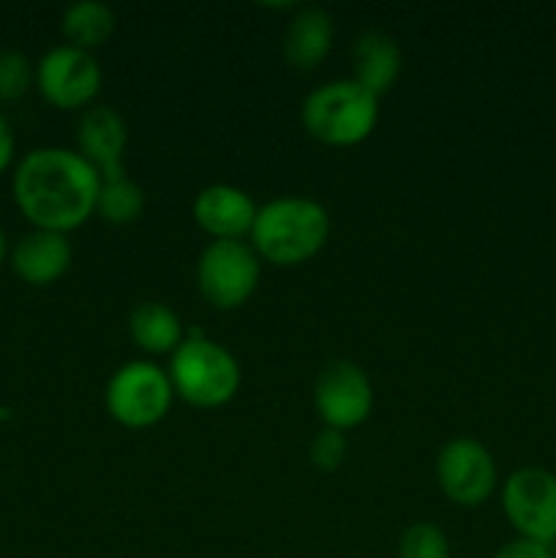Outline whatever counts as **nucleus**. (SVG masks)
I'll return each mask as SVG.
<instances>
[{
    "label": "nucleus",
    "mask_w": 556,
    "mask_h": 558,
    "mask_svg": "<svg viewBox=\"0 0 556 558\" xmlns=\"http://www.w3.org/2000/svg\"><path fill=\"white\" fill-rule=\"evenodd\" d=\"M101 178L76 150L38 147L14 174V199L27 221L47 232H71L96 213Z\"/></svg>",
    "instance_id": "1"
},
{
    "label": "nucleus",
    "mask_w": 556,
    "mask_h": 558,
    "mask_svg": "<svg viewBox=\"0 0 556 558\" xmlns=\"http://www.w3.org/2000/svg\"><path fill=\"white\" fill-rule=\"evenodd\" d=\"M305 131L330 147H352L368 140L379 120V98L354 80H333L305 96L300 109Z\"/></svg>",
    "instance_id": "3"
},
{
    "label": "nucleus",
    "mask_w": 556,
    "mask_h": 558,
    "mask_svg": "<svg viewBox=\"0 0 556 558\" xmlns=\"http://www.w3.org/2000/svg\"><path fill=\"white\" fill-rule=\"evenodd\" d=\"M169 381L191 407L218 409L238 392L240 365L227 347L194 332L169 357Z\"/></svg>",
    "instance_id": "4"
},
{
    "label": "nucleus",
    "mask_w": 556,
    "mask_h": 558,
    "mask_svg": "<svg viewBox=\"0 0 556 558\" xmlns=\"http://www.w3.org/2000/svg\"><path fill=\"white\" fill-rule=\"evenodd\" d=\"M131 341L147 354H172L183 343V325L164 303H140L129 316Z\"/></svg>",
    "instance_id": "16"
},
{
    "label": "nucleus",
    "mask_w": 556,
    "mask_h": 558,
    "mask_svg": "<svg viewBox=\"0 0 556 558\" xmlns=\"http://www.w3.org/2000/svg\"><path fill=\"white\" fill-rule=\"evenodd\" d=\"M333 16L319 5H300L283 33V58L292 69L311 71L327 58L333 47Z\"/></svg>",
    "instance_id": "14"
},
{
    "label": "nucleus",
    "mask_w": 556,
    "mask_h": 558,
    "mask_svg": "<svg viewBox=\"0 0 556 558\" xmlns=\"http://www.w3.org/2000/svg\"><path fill=\"white\" fill-rule=\"evenodd\" d=\"M491 558H556L554 545L537 543V539H527V537H516L510 543L501 545Z\"/></svg>",
    "instance_id": "22"
},
{
    "label": "nucleus",
    "mask_w": 556,
    "mask_h": 558,
    "mask_svg": "<svg viewBox=\"0 0 556 558\" xmlns=\"http://www.w3.org/2000/svg\"><path fill=\"white\" fill-rule=\"evenodd\" d=\"M398 558H450V539L436 523H412L398 539Z\"/></svg>",
    "instance_id": "19"
},
{
    "label": "nucleus",
    "mask_w": 556,
    "mask_h": 558,
    "mask_svg": "<svg viewBox=\"0 0 556 558\" xmlns=\"http://www.w3.org/2000/svg\"><path fill=\"white\" fill-rule=\"evenodd\" d=\"M36 71L33 63L16 49H5L0 52V98L3 101H16L31 90Z\"/></svg>",
    "instance_id": "20"
},
{
    "label": "nucleus",
    "mask_w": 556,
    "mask_h": 558,
    "mask_svg": "<svg viewBox=\"0 0 556 558\" xmlns=\"http://www.w3.org/2000/svg\"><path fill=\"white\" fill-rule=\"evenodd\" d=\"M36 82L41 96L52 107L80 109L98 96L101 65L93 58V52L60 44L41 58L36 69Z\"/></svg>",
    "instance_id": "10"
},
{
    "label": "nucleus",
    "mask_w": 556,
    "mask_h": 558,
    "mask_svg": "<svg viewBox=\"0 0 556 558\" xmlns=\"http://www.w3.org/2000/svg\"><path fill=\"white\" fill-rule=\"evenodd\" d=\"M259 207L238 185L213 183L194 199V221L213 240H243L251 234Z\"/></svg>",
    "instance_id": "12"
},
{
    "label": "nucleus",
    "mask_w": 556,
    "mask_h": 558,
    "mask_svg": "<svg viewBox=\"0 0 556 558\" xmlns=\"http://www.w3.org/2000/svg\"><path fill=\"white\" fill-rule=\"evenodd\" d=\"M145 191L140 183L123 174V178L114 180H101V191H98L96 213L107 223L114 227H125V223L140 221L142 213H145Z\"/></svg>",
    "instance_id": "18"
},
{
    "label": "nucleus",
    "mask_w": 556,
    "mask_h": 558,
    "mask_svg": "<svg viewBox=\"0 0 556 558\" xmlns=\"http://www.w3.org/2000/svg\"><path fill=\"white\" fill-rule=\"evenodd\" d=\"M371 407H374V387L360 365L336 360L319 371L314 385V409L325 428L347 434L368 420Z\"/></svg>",
    "instance_id": "9"
},
{
    "label": "nucleus",
    "mask_w": 556,
    "mask_h": 558,
    "mask_svg": "<svg viewBox=\"0 0 556 558\" xmlns=\"http://www.w3.org/2000/svg\"><path fill=\"white\" fill-rule=\"evenodd\" d=\"M401 47L385 31L360 33L352 47V80L376 98H382L396 85L398 74H401Z\"/></svg>",
    "instance_id": "15"
},
{
    "label": "nucleus",
    "mask_w": 556,
    "mask_h": 558,
    "mask_svg": "<svg viewBox=\"0 0 556 558\" xmlns=\"http://www.w3.org/2000/svg\"><path fill=\"white\" fill-rule=\"evenodd\" d=\"M501 510L518 537L556 543V474L543 466L516 469L501 485Z\"/></svg>",
    "instance_id": "7"
},
{
    "label": "nucleus",
    "mask_w": 556,
    "mask_h": 558,
    "mask_svg": "<svg viewBox=\"0 0 556 558\" xmlns=\"http://www.w3.org/2000/svg\"><path fill=\"white\" fill-rule=\"evenodd\" d=\"M71 265V243L65 234L47 232V229H36V232L25 234L20 243L11 251V267L16 276L33 287H49L58 278L65 276Z\"/></svg>",
    "instance_id": "13"
},
{
    "label": "nucleus",
    "mask_w": 556,
    "mask_h": 558,
    "mask_svg": "<svg viewBox=\"0 0 556 558\" xmlns=\"http://www.w3.org/2000/svg\"><path fill=\"white\" fill-rule=\"evenodd\" d=\"M172 381L164 368L147 360H131L120 365L109 379L104 401L114 423L123 428L142 430L161 423L172 407Z\"/></svg>",
    "instance_id": "5"
},
{
    "label": "nucleus",
    "mask_w": 556,
    "mask_h": 558,
    "mask_svg": "<svg viewBox=\"0 0 556 558\" xmlns=\"http://www.w3.org/2000/svg\"><path fill=\"white\" fill-rule=\"evenodd\" d=\"M63 36L71 47L93 52L109 41L114 31V11L101 0H80L63 11Z\"/></svg>",
    "instance_id": "17"
},
{
    "label": "nucleus",
    "mask_w": 556,
    "mask_h": 558,
    "mask_svg": "<svg viewBox=\"0 0 556 558\" xmlns=\"http://www.w3.org/2000/svg\"><path fill=\"white\" fill-rule=\"evenodd\" d=\"M309 456L319 472H336L343 463V458H347V439H343L341 430L322 428L314 436V441H311Z\"/></svg>",
    "instance_id": "21"
},
{
    "label": "nucleus",
    "mask_w": 556,
    "mask_h": 558,
    "mask_svg": "<svg viewBox=\"0 0 556 558\" xmlns=\"http://www.w3.org/2000/svg\"><path fill=\"white\" fill-rule=\"evenodd\" d=\"M5 256V238H3V229H0V262H3Z\"/></svg>",
    "instance_id": "24"
},
{
    "label": "nucleus",
    "mask_w": 556,
    "mask_h": 558,
    "mask_svg": "<svg viewBox=\"0 0 556 558\" xmlns=\"http://www.w3.org/2000/svg\"><path fill=\"white\" fill-rule=\"evenodd\" d=\"M76 145L80 156L90 163L101 180L123 178L125 145H129V129L118 109L93 107L82 114L76 129Z\"/></svg>",
    "instance_id": "11"
},
{
    "label": "nucleus",
    "mask_w": 556,
    "mask_h": 558,
    "mask_svg": "<svg viewBox=\"0 0 556 558\" xmlns=\"http://www.w3.org/2000/svg\"><path fill=\"white\" fill-rule=\"evenodd\" d=\"M11 158H14V134H11L9 120L0 114V172L9 167Z\"/></svg>",
    "instance_id": "23"
},
{
    "label": "nucleus",
    "mask_w": 556,
    "mask_h": 558,
    "mask_svg": "<svg viewBox=\"0 0 556 558\" xmlns=\"http://www.w3.org/2000/svg\"><path fill=\"white\" fill-rule=\"evenodd\" d=\"M436 480L452 505L480 507L494 496L499 469L488 447L472 436H456L436 456Z\"/></svg>",
    "instance_id": "8"
},
{
    "label": "nucleus",
    "mask_w": 556,
    "mask_h": 558,
    "mask_svg": "<svg viewBox=\"0 0 556 558\" xmlns=\"http://www.w3.org/2000/svg\"><path fill=\"white\" fill-rule=\"evenodd\" d=\"M330 216L325 207L305 196H278L256 210L251 227V248L278 267H294L314 259L327 243Z\"/></svg>",
    "instance_id": "2"
},
{
    "label": "nucleus",
    "mask_w": 556,
    "mask_h": 558,
    "mask_svg": "<svg viewBox=\"0 0 556 558\" xmlns=\"http://www.w3.org/2000/svg\"><path fill=\"white\" fill-rule=\"evenodd\" d=\"M259 256L243 240H213L196 262L200 294L218 311L240 308L259 287Z\"/></svg>",
    "instance_id": "6"
}]
</instances>
